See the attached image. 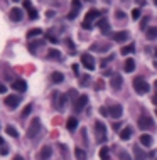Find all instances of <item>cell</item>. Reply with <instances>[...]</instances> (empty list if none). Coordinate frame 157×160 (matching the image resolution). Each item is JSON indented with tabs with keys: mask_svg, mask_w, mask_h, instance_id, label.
Returning <instances> with one entry per match:
<instances>
[{
	"mask_svg": "<svg viewBox=\"0 0 157 160\" xmlns=\"http://www.w3.org/2000/svg\"><path fill=\"white\" fill-rule=\"evenodd\" d=\"M100 15H101V12H100V10H96V9L88 10V14L85 15V20H83V29L90 31V29L93 27V20H95V19H98Z\"/></svg>",
	"mask_w": 157,
	"mask_h": 160,
	"instance_id": "6da1fadb",
	"label": "cell"
},
{
	"mask_svg": "<svg viewBox=\"0 0 157 160\" xmlns=\"http://www.w3.org/2000/svg\"><path fill=\"white\" fill-rule=\"evenodd\" d=\"M134 89L137 94H145L149 89H150V86H149V83L144 78H135L134 79Z\"/></svg>",
	"mask_w": 157,
	"mask_h": 160,
	"instance_id": "7a4b0ae2",
	"label": "cell"
},
{
	"mask_svg": "<svg viewBox=\"0 0 157 160\" xmlns=\"http://www.w3.org/2000/svg\"><path fill=\"white\" fill-rule=\"evenodd\" d=\"M39 132H41V120L39 118H32L31 125H29V128H27V137L36 138L37 135H39Z\"/></svg>",
	"mask_w": 157,
	"mask_h": 160,
	"instance_id": "3957f363",
	"label": "cell"
},
{
	"mask_svg": "<svg viewBox=\"0 0 157 160\" xmlns=\"http://www.w3.org/2000/svg\"><path fill=\"white\" fill-rule=\"evenodd\" d=\"M95 132H96V140L100 143L106 140V128L103 121H95Z\"/></svg>",
	"mask_w": 157,
	"mask_h": 160,
	"instance_id": "277c9868",
	"label": "cell"
},
{
	"mask_svg": "<svg viewBox=\"0 0 157 160\" xmlns=\"http://www.w3.org/2000/svg\"><path fill=\"white\" fill-rule=\"evenodd\" d=\"M139 128L140 130H154L155 128L154 120H152L150 116H147V115H142V116L139 118Z\"/></svg>",
	"mask_w": 157,
	"mask_h": 160,
	"instance_id": "5b68a950",
	"label": "cell"
},
{
	"mask_svg": "<svg viewBox=\"0 0 157 160\" xmlns=\"http://www.w3.org/2000/svg\"><path fill=\"white\" fill-rule=\"evenodd\" d=\"M122 113H123V108H122V105H118V103H113V105H110V110H108V115H110V118H113V120H118V118L122 116Z\"/></svg>",
	"mask_w": 157,
	"mask_h": 160,
	"instance_id": "8992f818",
	"label": "cell"
},
{
	"mask_svg": "<svg viewBox=\"0 0 157 160\" xmlns=\"http://www.w3.org/2000/svg\"><path fill=\"white\" fill-rule=\"evenodd\" d=\"M54 105L57 110H63L64 105L68 103V94H59V93H54Z\"/></svg>",
	"mask_w": 157,
	"mask_h": 160,
	"instance_id": "52a82bcc",
	"label": "cell"
},
{
	"mask_svg": "<svg viewBox=\"0 0 157 160\" xmlns=\"http://www.w3.org/2000/svg\"><path fill=\"white\" fill-rule=\"evenodd\" d=\"M81 64H83L86 69L93 71V69H95V59H93V56L88 54V52H86V54H83V56H81Z\"/></svg>",
	"mask_w": 157,
	"mask_h": 160,
	"instance_id": "ba28073f",
	"label": "cell"
},
{
	"mask_svg": "<svg viewBox=\"0 0 157 160\" xmlns=\"http://www.w3.org/2000/svg\"><path fill=\"white\" fill-rule=\"evenodd\" d=\"M122 84H123V78H122L120 74H113V76L110 78V86H111V89H115V91H120Z\"/></svg>",
	"mask_w": 157,
	"mask_h": 160,
	"instance_id": "9c48e42d",
	"label": "cell"
},
{
	"mask_svg": "<svg viewBox=\"0 0 157 160\" xmlns=\"http://www.w3.org/2000/svg\"><path fill=\"white\" fill-rule=\"evenodd\" d=\"M19 103H20V98L15 96V94H10V96L5 98V105H7V108H9V110H15Z\"/></svg>",
	"mask_w": 157,
	"mask_h": 160,
	"instance_id": "30bf717a",
	"label": "cell"
},
{
	"mask_svg": "<svg viewBox=\"0 0 157 160\" xmlns=\"http://www.w3.org/2000/svg\"><path fill=\"white\" fill-rule=\"evenodd\" d=\"M86 103H88V96H86V94H81L76 100V103H74V111H81L86 106Z\"/></svg>",
	"mask_w": 157,
	"mask_h": 160,
	"instance_id": "8fae6325",
	"label": "cell"
},
{
	"mask_svg": "<svg viewBox=\"0 0 157 160\" xmlns=\"http://www.w3.org/2000/svg\"><path fill=\"white\" fill-rule=\"evenodd\" d=\"M111 37H113V40H117V42H125V40L130 37V34L127 31H120V32H113Z\"/></svg>",
	"mask_w": 157,
	"mask_h": 160,
	"instance_id": "7c38bea8",
	"label": "cell"
},
{
	"mask_svg": "<svg viewBox=\"0 0 157 160\" xmlns=\"http://www.w3.org/2000/svg\"><path fill=\"white\" fill-rule=\"evenodd\" d=\"M10 20H14V22H20L22 20V10L17 9V7H14V9H10Z\"/></svg>",
	"mask_w": 157,
	"mask_h": 160,
	"instance_id": "4fadbf2b",
	"label": "cell"
},
{
	"mask_svg": "<svg viewBox=\"0 0 157 160\" xmlns=\"http://www.w3.org/2000/svg\"><path fill=\"white\" fill-rule=\"evenodd\" d=\"M12 88H14L15 91L24 93V91L27 89V84H26V81H24V79H15L14 83H12Z\"/></svg>",
	"mask_w": 157,
	"mask_h": 160,
	"instance_id": "5bb4252c",
	"label": "cell"
},
{
	"mask_svg": "<svg viewBox=\"0 0 157 160\" xmlns=\"http://www.w3.org/2000/svg\"><path fill=\"white\" fill-rule=\"evenodd\" d=\"M51 153H52V148L49 145H46V147H42V148H41L39 158L41 160H47V158H51Z\"/></svg>",
	"mask_w": 157,
	"mask_h": 160,
	"instance_id": "9a60e30c",
	"label": "cell"
},
{
	"mask_svg": "<svg viewBox=\"0 0 157 160\" xmlns=\"http://www.w3.org/2000/svg\"><path fill=\"white\" fill-rule=\"evenodd\" d=\"M24 7L27 9V12H29V19H37V12H36V9L31 5V0H24Z\"/></svg>",
	"mask_w": 157,
	"mask_h": 160,
	"instance_id": "2e32d148",
	"label": "cell"
},
{
	"mask_svg": "<svg viewBox=\"0 0 157 160\" xmlns=\"http://www.w3.org/2000/svg\"><path fill=\"white\" fill-rule=\"evenodd\" d=\"M98 27L101 29L103 34H108L110 32V24H108V20H106L105 17H101L100 20H98Z\"/></svg>",
	"mask_w": 157,
	"mask_h": 160,
	"instance_id": "e0dca14e",
	"label": "cell"
},
{
	"mask_svg": "<svg viewBox=\"0 0 157 160\" xmlns=\"http://www.w3.org/2000/svg\"><path fill=\"white\" fill-rule=\"evenodd\" d=\"M66 128H68L69 132H74V130L78 128V118H74V116L68 118V121H66Z\"/></svg>",
	"mask_w": 157,
	"mask_h": 160,
	"instance_id": "ac0fdd59",
	"label": "cell"
},
{
	"mask_svg": "<svg viewBox=\"0 0 157 160\" xmlns=\"http://www.w3.org/2000/svg\"><path fill=\"white\" fill-rule=\"evenodd\" d=\"M51 81H52V83H56V84L63 83V81H64V74H63V73H57V71H54V73L51 74Z\"/></svg>",
	"mask_w": 157,
	"mask_h": 160,
	"instance_id": "d6986e66",
	"label": "cell"
},
{
	"mask_svg": "<svg viewBox=\"0 0 157 160\" xmlns=\"http://www.w3.org/2000/svg\"><path fill=\"white\" fill-rule=\"evenodd\" d=\"M123 69H125V73H132L135 69V61L134 59H125V63H123Z\"/></svg>",
	"mask_w": 157,
	"mask_h": 160,
	"instance_id": "ffe728a7",
	"label": "cell"
},
{
	"mask_svg": "<svg viewBox=\"0 0 157 160\" xmlns=\"http://www.w3.org/2000/svg\"><path fill=\"white\" fill-rule=\"evenodd\" d=\"M140 143H142L144 147H152V137L147 135V133L140 135Z\"/></svg>",
	"mask_w": 157,
	"mask_h": 160,
	"instance_id": "44dd1931",
	"label": "cell"
},
{
	"mask_svg": "<svg viewBox=\"0 0 157 160\" xmlns=\"http://www.w3.org/2000/svg\"><path fill=\"white\" fill-rule=\"evenodd\" d=\"M130 137H132V128L130 126H125V128L120 130V138L122 140H129Z\"/></svg>",
	"mask_w": 157,
	"mask_h": 160,
	"instance_id": "7402d4cb",
	"label": "cell"
},
{
	"mask_svg": "<svg viewBox=\"0 0 157 160\" xmlns=\"http://www.w3.org/2000/svg\"><path fill=\"white\" fill-rule=\"evenodd\" d=\"M134 155H135V160H145V153H144L142 148H139V145L134 147Z\"/></svg>",
	"mask_w": 157,
	"mask_h": 160,
	"instance_id": "603a6c76",
	"label": "cell"
},
{
	"mask_svg": "<svg viewBox=\"0 0 157 160\" xmlns=\"http://www.w3.org/2000/svg\"><path fill=\"white\" fill-rule=\"evenodd\" d=\"M134 51H135V46H134V44H129V46H123V47L120 49V54H122V56H129V54H132Z\"/></svg>",
	"mask_w": 157,
	"mask_h": 160,
	"instance_id": "cb8c5ba5",
	"label": "cell"
},
{
	"mask_svg": "<svg viewBox=\"0 0 157 160\" xmlns=\"http://www.w3.org/2000/svg\"><path fill=\"white\" fill-rule=\"evenodd\" d=\"M145 35H147V39H149V40H155V39H157V27H150V29H147Z\"/></svg>",
	"mask_w": 157,
	"mask_h": 160,
	"instance_id": "d4e9b609",
	"label": "cell"
},
{
	"mask_svg": "<svg viewBox=\"0 0 157 160\" xmlns=\"http://www.w3.org/2000/svg\"><path fill=\"white\" fill-rule=\"evenodd\" d=\"M100 158H101V160H111V158H110V150H108V147H101V148H100Z\"/></svg>",
	"mask_w": 157,
	"mask_h": 160,
	"instance_id": "484cf974",
	"label": "cell"
},
{
	"mask_svg": "<svg viewBox=\"0 0 157 160\" xmlns=\"http://www.w3.org/2000/svg\"><path fill=\"white\" fill-rule=\"evenodd\" d=\"M41 34H42V29H39V27H37V29H31V31L27 32V37L29 39H34V37H37V35H41Z\"/></svg>",
	"mask_w": 157,
	"mask_h": 160,
	"instance_id": "4316f807",
	"label": "cell"
},
{
	"mask_svg": "<svg viewBox=\"0 0 157 160\" xmlns=\"http://www.w3.org/2000/svg\"><path fill=\"white\" fill-rule=\"evenodd\" d=\"M41 46H44V40H36V42H31V44H29V51L36 52V49L41 47Z\"/></svg>",
	"mask_w": 157,
	"mask_h": 160,
	"instance_id": "83f0119b",
	"label": "cell"
},
{
	"mask_svg": "<svg viewBox=\"0 0 157 160\" xmlns=\"http://www.w3.org/2000/svg\"><path fill=\"white\" fill-rule=\"evenodd\" d=\"M74 155H76L78 160H86V152L83 148H76L74 150Z\"/></svg>",
	"mask_w": 157,
	"mask_h": 160,
	"instance_id": "f1b7e54d",
	"label": "cell"
},
{
	"mask_svg": "<svg viewBox=\"0 0 157 160\" xmlns=\"http://www.w3.org/2000/svg\"><path fill=\"white\" fill-rule=\"evenodd\" d=\"M47 57L49 59H61V52L56 51V49H51V51L47 52Z\"/></svg>",
	"mask_w": 157,
	"mask_h": 160,
	"instance_id": "f546056e",
	"label": "cell"
},
{
	"mask_svg": "<svg viewBox=\"0 0 157 160\" xmlns=\"http://www.w3.org/2000/svg\"><path fill=\"white\" fill-rule=\"evenodd\" d=\"M5 132H7V135H10L12 138H17V137H19V132H17V130L14 128V126H10V125L7 126V128H5Z\"/></svg>",
	"mask_w": 157,
	"mask_h": 160,
	"instance_id": "4dcf8cb0",
	"label": "cell"
},
{
	"mask_svg": "<svg viewBox=\"0 0 157 160\" xmlns=\"http://www.w3.org/2000/svg\"><path fill=\"white\" fill-rule=\"evenodd\" d=\"M140 15H142V10H140L139 7L132 10V19H134V20H139V19H140Z\"/></svg>",
	"mask_w": 157,
	"mask_h": 160,
	"instance_id": "1f68e13d",
	"label": "cell"
},
{
	"mask_svg": "<svg viewBox=\"0 0 157 160\" xmlns=\"http://www.w3.org/2000/svg\"><path fill=\"white\" fill-rule=\"evenodd\" d=\"M71 7L73 10H81V2L80 0H71Z\"/></svg>",
	"mask_w": 157,
	"mask_h": 160,
	"instance_id": "d6a6232c",
	"label": "cell"
},
{
	"mask_svg": "<svg viewBox=\"0 0 157 160\" xmlns=\"http://www.w3.org/2000/svg\"><path fill=\"white\" fill-rule=\"evenodd\" d=\"M66 44H68V47H69V54H76V49H74V44L71 42V40L66 39Z\"/></svg>",
	"mask_w": 157,
	"mask_h": 160,
	"instance_id": "836d02e7",
	"label": "cell"
},
{
	"mask_svg": "<svg viewBox=\"0 0 157 160\" xmlns=\"http://www.w3.org/2000/svg\"><path fill=\"white\" fill-rule=\"evenodd\" d=\"M31 111H32V105H27V106H26V110L22 111V118H27L29 115H31Z\"/></svg>",
	"mask_w": 157,
	"mask_h": 160,
	"instance_id": "e575fe53",
	"label": "cell"
},
{
	"mask_svg": "<svg viewBox=\"0 0 157 160\" xmlns=\"http://www.w3.org/2000/svg\"><path fill=\"white\" fill-rule=\"evenodd\" d=\"M88 83H90V76H88V74L81 76V79H80V84H81V86H86Z\"/></svg>",
	"mask_w": 157,
	"mask_h": 160,
	"instance_id": "d590c367",
	"label": "cell"
},
{
	"mask_svg": "<svg viewBox=\"0 0 157 160\" xmlns=\"http://www.w3.org/2000/svg\"><path fill=\"white\" fill-rule=\"evenodd\" d=\"M147 24H149V17H144L142 22H140V29H142V31H145V29H147Z\"/></svg>",
	"mask_w": 157,
	"mask_h": 160,
	"instance_id": "8d00e7d4",
	"label": "cell"
},
{
	"mask_svg": "<svg viewBox=\"0 0 157 160\" xmlns=\"http://www.w3.org/2000/svg\"><path fill=\"white\" fill-rule=\"evenodd\" d=\"M118 153H120V160H130V157H129V153H127V152L120 150Z\"/></svg>",
	"mask_w": 157,
	"mask_h": 160,
	"instance_id": "74e56055",
	"label": "cell"
},
{
	"mask_svg": "<svg viewBox=\"0 0 157 160\" xmlns=\"http://www.w3.org/2000/svg\"><path fill=\"white\" fill-rule=\"evenodd\" d=\"M115 17H117V19H125V14H123L122 10H117V12H115Z\"/></svg>",
	"mask_w": 157,
	"mask_h": 160,
	"instance_id": "f35d334b",
	"label": "cell"
},
{
	"mask_svg": "<svg viewBox=\"0 0 157 160\" xmlns=\"http://www.w3.org/2000/svg\"><path fill=\"white\" fill-rule=\"evenodd\" d=\"M68 98H76V89H69Z\"/></svg>",
	"mask_w": 157,
	"mask_h": 160,
	"instance_id": "ab89813d",
	"label": "cell"
},
{
	"mask_svg": "<svg viewBox=\"0 0 157 160\" xmlns=\"http://www.w3.org/2000/svg\"><path fill=\"white\" fill-rule=\"evenodd\" d=\"M47 39L51 40L52 44H56V42H57V37H54V35H51V34H47Z\"/></svg>",
	"mask_w": 157,
	"mask_h": 160,
	"instance_id": "60d3db41",
	"label": "cell"
},
{
	"mask_svg": "<svg viewBox=\"0 0 157 160\" xmlns=\"http://www.w3.org/2000/svg\"><path fill=\"white\" fill-rule=\"evenodd\" d=\"M135 2H137L139 7H144V5H145V0H135Z\"/></svg>",
	"mask_w": 157,
	"mask_h": 160,
	"instance_id": "b9f144b4",
	"label": "cell"
},
{
	"mask_svg": "<svg viewBox=\"0 0 157 160\" xmlns=\"http://www.w3.org/2000/svg\"><path fill=\"white\" fill-rule=\"evenodd\" d=\"M5 91H7V88H5L2 83H0V93H5Z\"/></svg>",
	"mask_w": 157,
	"mask_h": 160,
	"instance_id": "7bdbcfd3",
	"label": "cell"
},
{
	"mask_svg": "<svg viewBox=\"0 0 157 160\" xmlns=\"http://www.w3.org/2000/svg\"><path fill=\"white\" fill-rule=\"evenodd\" d=\"M152 103H154V105H157V93L154 94V96H152Z\"/></svg>",
	"mask_w": 157,
	"mask_h": 160,
	"instance_id": "ee69618b",
	"label": "cell"
},
{
	"mask_svg": "<svg viewBox=\"0 0 157 160\" xmlns=\"http://www.w3.org/2000/svg\"><path fill=\"white\" fill-rule=\"evenodd\" d=\"M100 113L101 115H106V113H108V110H106V108H100Z\"/></svg>",
	"mask_w": 157,
	"mask_h": 160,
	"instance_id": "f6af8a7d",
	"label": "cell"
},
{
	"mask_svg": "<svg viewBox=\"0 0 157 160\" xmlns=\"http://www.w3.org/2000/svg\"><path fill=\"white\" fill-rule=\"evenodd\" d=\"M73 71H74V74H78V64H73Z\"/></svg>",
	"mask_w": 157,
	"mask_h": 160,
	"instance_id": "bcb514c9",
	"label": "cell"
},
{
	"mask_svg": "<svg viewBox=\"0 0 157 160\" xmlns=\"http://www.w3.org/2000/svg\"><path fill=\"white\" fill-rule=\"evenodd\" d=\"M7 152H9V150H7V147H3V148H2V150H0V153H3V155H5V153H7Z\"/></svg>",
	"mask_w": 157,
	"mask_h": 160,
	"instance_id": "7dc6e473",
	"label": "cell"
},
{
	"mask_svg": "<svg viewBox=\"0 0 157 160\" xmlns=\"http://www.w3.org/2000/svg\"><path fill=\"white\" fill-rule=\"evenodd\" d=\"M14 160H24V158L20 157V155H15V157H14Z\"/></svg>",
	"mask_w": 157,
	"mask_h": 160,
	"instance_id": "c3c4849f",
	"label": "cell"
},
{
	"mask_svg": "<svg viewBox=\"0 0 157 160\" xmlns=\"http://www.w3.org/2000/svg\"><path fill=\"white\" fill-rule=\"evenodd\" d=\"M0 145H5V143H3V138L0 137Z\"/></svg>",
	"mask_w": 157,
	"mask_h": 160,
	"instance_id": "681fc988",
	"label": "cell"
},
{
	"mask_svg": "<svg viewBox=\"0 0 157 160\" xmlns=\"http://www.w3.org/2000/svg\"><path fill=\"white\" fill-rule=\"evenodd\" d=\"M85 2H90V3H93V2H95V0H85Z\"/></svg>",
	"mask_w": 157,
	"mask_h": 160,
	"instance_id": "f907efd6",
	"label": "cell"
},
{
	"mask_svg": "<svg viewBox=\"0 0 157 160\" xmlns=\"http://www.w3.org/2000/svg\"><path fill=\"white\" fill-rule=\"evenodd\" d=\"M103 2H105V3H110V2H111V0H103Z\"/></svg>",
	"mask_w": 157,
	"mask_h": 160,
	"instance_id": "816d5d0a",
	"label": "cell"
},
{
	"mask_svg": "<svg viewBox=\"0 0 157 160\" xmlns=\"http://www.w3.org/2000/svg\"><path fill=\"white\" fill-rule=\"evenodd\" d=\"M154 54H155V56H157V47H155V52H154Z\"/></svg>",
	"mask_w": 157,
	"mask_h": 160,
	"instance_id": "f5cc1de1",
	"label": "cell"
},
{
	"mask_svg": "<svg viewBox=\"0 0 157 160\" xmlns=\"http://www.w3.org/2000/svg\"><path fill=\"white\" fill-rule=\"evenodd\" d=\"M154 2H155V5H157V0H154Z\"/></svg>",
	"mask_w": 157,
	"mask_h": 160,
	"instance_id": "db71d44e",
	"label": "cell"
},
{
	"mask_svg": "<svg viewBox=\"0 0 157 160\" xmlns=\"http://www.w3.org/2000/svg\"><path fill=\"white\" fill-rule=\"evenodd\" d=\"M123 2H129V0H123Z\"/></svg>",
	"mask_w": 157,
	"mask_h": 160,
	"instance_id": "11a10c76",
	"label": "cell"
},
{
	"mask_svg": "<svg viewBox=\"0 0 157 160\" xmlns=\"http://www.w3.org/2000/svg\"><path fill=\"white\" fill-rule=\"evenodd\" d=\"M155 115H157V110H155Z\"/></svg>",
	"mask_w": 157,
	"mask_h": 160,
	"instance_id": "9f6ffc18",
	"label": "cell"
},
{
	"mask_svg": "<svg viewBox=\"0 0 157 160\" xmlns=\"http://www.w3.org/2000/svg\"><path fill=\"white\" fill-rule=\"evenodd\" d=\"M14 2H17V0H14Z\"/></svg>",
	"mask_w": 157,
	"mask_h": 160,
	"instance_id": "6f0895ef",
	"label": "cell"
}]
</instances>
